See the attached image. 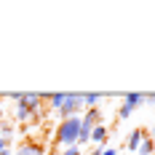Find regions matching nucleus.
Listing matches in <instances>:
<instances>
[{"label": "nucleus", "mask_w": 155, "mask_h": 155, "mask_svg": "<svg viewBox=\"0 0 155 155\" xmlns=\"http://www.w3.org/2000/svg\"><path fill=\"white\" fill-rule=\"evenodd\" d=\"M134 104H128V102H123V104H120V110H118V118H120V120H126V118H128V115H131V112H134Z\"/></svg>", "instance_id": "12"}, {"label": "nucleus", "mask_w": 155, "mask_h": 155, "mask_svg": "<svg viewBox=\"0 0 155 155\" xmlns=\"http://www.w3.org/2000/svg\"><path fill=\"white\" fill-rule=\"evenodd\" d=\"M123 102H128V104H134V107H139L142 102H144V94H126Z\"/></svg>", "instance_id": "11"}, {"label": "nucleus", "mask_w": 155, "mask_h": 155, "mask_svg": "<svg viewBox=\"0 0 155 155\" xmlns=\"http://www.w3.org/2000/svg\"><path fill=\"white\" fill-rule=\"evenodd\" d=\"M78 134H80V115H72V118H64L56 126V142L64 144V147H72L78 142Z\"/></svg>", "instance_id": "1"}, {"label": "nucleus", "mask_w": 155, "mask_h": 155, "mask_svg": "<svg viewBox=\"0 0 155 155\" xmlns=\"http://www.w3.org/2000/svg\"><path fill=\"white\" fill-rule=\"evenodd\" d=\"M88 142H94L96 147H104V144H107V126H104V123L94 126V128H91V137H88Z\"/></svg>", "instance_id": "3"}, {"label": "nucleus", "mask_w": 155, "mask_h": 155, "mask_svg": "<svg viewBox=\"0 0 155 155\" xmlns=\"http://www.w3.org/2000/svg\"><path fill=\"white\" fill-rule=\"evenodd\" d=\"M14 155H46V147H43V144H35V142H30V144L19 147Z\"/></svg>", "instance_id": "5"}, {"label": "nucleus", "mask_w": 155, "mask_h": 155, "mask_svg": "<svg viewBox=\"0 0 155 155\" xmlns=\"http://www.w3.org/2000/svg\"><path fill=\"white\" fill-rule=\"evenodd\" d=\"M0 137L5 142H11V137H14V123H5V120H0Z\"/></svg>", "instance_id": "9"}, {"label": "nucleus", "mask_w": 155, "mask_h": 155, "mask_svg": "<svg viewBox=\"0 0 155 155\" xmlns=\"http://www.w3.org/2000/svg\"><path fill=\"white\" fill-rule=\"evenodd\" d=\"M150 139H153V144H155V126L150 128Z\"/></svg>", "instance_id": "17"}, {"label": "nucleus", "mask_w": 155, "mask_h": 155, "mask_svg": "<svg viewBox=\"0 0 155 155\" xmlns=\"http://www.w3.org/2000/svg\"><path fill=\"white\" fill-rule=\"evenodd\" d=\"M137 155H155V144H153V139H150V134H144V139H142Z\"/></svg>", "instance_id": "7"}, {"label": "nucleus", "mask_w": 155, "mask_h": 155, "mask_svg": "<svg viewBox=\"0 0 155 155\" xmlns=\"http://www.w3.org/2000/svg\"><path fill=\"white\" fill-rule=\"evenodd\" d=\"M83 110V94H64V104L59 107V115L64 118H72V115H80Z\"/></svg>", "instance_id": "2"}, {"label": "nucleus", "mask_w": 155, "mask_h": 155, "mask_svg": "<svg viewBox=\"0 0 155 155\" xmlns=\"http://www.w3.org/2000/svg\"><path fill=\"white\" fill-rule=\"evenodd\" d=\"M14 115H16V120H21V123H27V120L32 118L30 107H27L24 102H16V107H14Z\"/></svg>", "instance_id": "6"}, {"label": "nucleus", "mask_w": 155, "mask_h": 155, "mask_svg": "<svg viewBox=\"0 0 155 155\" xmlns=\"http://www.w3.org/2000/svg\"><path fill=\"white\" fill-rule=\"evenodd\" d=\"M48 104H51L54 110H59L64 104V94H48Z\"/></svg>", "instance_id": "10"}, {"label": "nucleus", "mask_w": 155, "mask_h": 155, "mask_svg": "<svg viewBox=\"0 0 155 155\" xmlns=\"http://www.w3.org/2000/svg\"><path fill=\"white\" fill-rule=\"evenodd\" d=\"M102 155H118V150H115V147H107V144H104V147H102Z\"/></svg>", "instance_id": "14"}, {"label": "nucleus", "mask_w": 155, "mask_h": 155, "mask_svg": "<svg viewBox=\"0 0 155 155\" xmlns=\"http://www.w3.org/2000/svg\"><path fill=\"white\" fill-rule=\"evenodd\" d=\"M3 150H8V142H5L3 137H0V153H3Z\"/></svg>", "instance_id": "15"}, {"label": "nucleus", "mask_w": 155, "mask_h": 155, "mask_svg": "<svg viewBox=\"0 0 155 155\" xmlns=\"http://www.w3.org/2000/svg\"><path fill=\"white\" fill-rule=\"evenodd\" d=\"M99 102H102V94H83V110L99 107Z\"/></svg>", "instance_id": "8"}, {"label": "nucleus", "mask_w": 155, "mask_h": 155, "mask_svg": "<svg viewBox=\"0 0 155 155\" xmlns=\"http://www.w3.org/2000/svg\"><path fill=\"white\" fill-rule=\"evenodd\" d=\"M144 102H155V94H144Z\"/></svg>", "instance_id": "16"}, {"label": "nucleus", "mask_w": 155, "mask_h": 155, "mask_svg": "<svg viewBox=\"0 0 155 155\" xmlns=\"http://www.w3.org/2000/svg\"><path fill=\"white\" fill-rule=\"evenodd\" d=\"M62 155H83V150L78 147V144H72V147H64V153Z\"/></svg>", "instance_id": "13"}, {"label": "nucleus", "mask_w": 155, "mask_h": 155, "mask_svg": "<svg viewBox=\"0 0 155 155\" xmlns=\"http://www.w3.org/2000/svg\"><path fill=\"white\" fill-rule=\"evenodd\" d=\"M142 139H144V131H142V128H134V131L128 134V142H126L128 153H137V150H139V144H142Z\"/></svg>", "instance_id": "4"}, {"label": "nucleus", "mask_w": 155, "mask_h": 155, "mask_svg": "<svg viewBox=\"0 0 155 155\" xmlns=\"http://www.w3.org/2000/svg\"><path fill=\"white\" fill-rule=\"evenodd\" d=\"M0 155H14V150H11V147H8V150H3V153Z\"/></svg>", "instance_id": "19"}, {"label": "nucleus", "mask_w": 155, "mask_h": 155, "mask_svg": "<svg viewBox=\"0 0 155 155\" xmlns=\"http://www.w3.org/2000/svg\"><path fill=\"white\" fill-rule=\"evenodd\" d=\"M3 112H5V110H3V96H0V120H3Z\"/></svg>", "instance_id": "18"}]
</instances>
